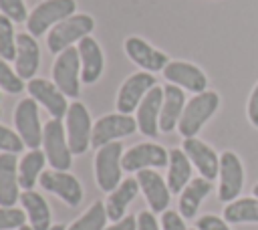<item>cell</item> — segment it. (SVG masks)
Listing matches in <instances>:
<instances>
[{"label": "cell", "instance_id": "35", "mask_svg": "<svg viewBox=\"0 0 258 230\" xmlns=\"http://www.w3.org/2000/svg\"><path fill=\"white\" fill-rule=\"evenodd\" d=\"M0 14L8 16L12 22H26L28 10L24 0H0Z\"/></svg>", "mask_w": 258, "mask_h": 230}, {"label": "cell", "instance_id": "29", "mask_svg": "<svg viewBox=\"0 0 258 230\" xmlns=\"http://www.w3.org/2000/svg\"><path fill=\"white\" fill-rule=\"evenodd\" d=\"M224 220L228 224L258 222V198H240L224 208Z\"/></svg>", "mask_w": 258, "mask_h": 230}, {"label": "cell", "instance_id": "6", "mask_svg": "<svg viewBox=\"0 0 258 230\" xmlns=\"http://www.w3.org/2000/svg\"><path fill=\"white\" fill-rule=\"evenodd\" d=\"M12 121L16 127V133L24 141L28 149H40L42 147V129L44 125L40 123L38 115V103L32 97H24L16 103Z\"/></svg>", "mask_w": 258, "mask_h": 230}, {"label": "cell", "instance_id": "11", "mask_svg": "<svg viewBox=\"0 0 258 230\" xmlns=\"http://www.w3.org/2000/svg\"><path fill=\"white\" fill-rule=\"evenodd\" d=\"M38 184L44 192L54 194L56 198H60L67 206L75 208L81 204L83 200V186L81 182L69 174V171H58V169H44L38 178Z\"/></svg>", "mask_w": 258, "mask_h": 230}, {"label": "cell", "instance_id": "22", "mask_svg": "<svg viewBox=\"0 0 258 230\" xmlns=\"http://www.w3.org/2000/svg\"><path fill=\"white\" fill-rule=\"evenodd\" d=\"M20 190L16 153H0V206H16L20 202Z\"/></svg>", "mask_w": 258, "mask_h": 230}, {"label": "cell", "instance_id": "12", "mask_svg": "<svg viewBox=\"0 0 258 230\" xmlns=\"http://www.w3.org/2000/svg\"><path fill=\"white\" fill-rule=\"evenodd\" d=\"M26 91L28 95L38 103L42 105L50 119H64L67 117V111H69V97L48 79H30L26 83Z\"/></svg>", "mask_w": 258, "mask_h": 230}, {"label": "cell", "instance_id": "41", "mask_svg": "<svg viewBox=\"0 0 258 230\" xmlns=\"http://www.w3.org/2000/svg\"><path fill=\"white\" fill-rule=\"evenodd\" d=\"M50 230H64V226H62V224H52Z\"/></svg>", "mask_w": 258, "mask_h": 230}, {"label": "cell", "instance_id": "33", "mask_svg": "<svg viewBox=\"0 0 258 230\" xmlns=\"http://www.w3.org/2000/svg\"><path fill=\"white\" fill-rule=\"evenodd\" d=\"M28 220L22 208H4L0 206V230H18Z\"/></svg>", "mask_w": 258, "mask_h": 230}, {"label": "cell", "instance_id": "16", "mask_svg": "<svg viewBox=\"0 0 258 230\" xmlns=\"http://www.w3.org/2000/svg\"><path fill=\"white\" fill-rule=\"evenodd\" d=\"M123 48H125V54L129 56V61L135 63L141 71H147V73L163 71L165 65L169 63V59H167L165 52L157 50L155 46H151L141 36H129V38H125Z\"/></svg>", "mask_w": 258, "mask_h": 230}, {"label": "cell", "instance_id": "18", "mask_svg": "<svg viewBox=\"0 0 258 230\" xmlns=\"http://www.w3.org/2000/svg\"><path fill=\"white\" fill-rule=\"evenodd\" d=\"M181 149L185 151V155L189 157L191 165L200 171L202 178H206L210 182L218 178V174H220V157L208 143H204L198 137H185Z\"/></svg>", "mask_w": 258, "mask_h": 230}, {"label": "cell", "instance_id": "36", "mask_svg": "<svg viewBox=\"0 0 258 230\" xmlns=\"http://www.w3.org/2000/svg\"><path fill=\"white\" fill-rule=\"evenodd\" d=\"M161 230H187L185 218L175 210H165L161 214Z\"/></svg>", "mask_w": 258, "mask_h": 230}, {"label": "cell", "instance_id": "5", "mask_svg": "<svg viewBox=\"0 0 258 230\" xmlns=\"http://www.w3.org/2000/svg\"><path fill=\"white\" fill-rule=\"evenodd\" d=\"M64 131L67 129L62 119H48L42 129V151L46 155L48 165L58 171H69L73 163V151L69 147Z\"/></svg>", "mask_w": 258, "mask_h": 230}, {"label": "cell", "instance_id": "32", "mask_svg": "<svg viewBox=\"0 0 258 230\" xmlns=\"http://www.w3.org/2000/svg\"><path fill=\"white\" fill-rule=\"evenodd\" d=\"M24 89H26L24 79H20L18 73L10 67V63L0 56V91H4L8 95H18Z\"/></svg>", "mask_w": 258, "mask_h": 230}, {"label": "cell", "instance_id": "27", "mask_svg": "<svg viewBox=\"0 0 258 230\" xmlns=\"http://www.w3.org/2000/svg\"><path fill=\"white\" fill-rule=\"evenodd\" d=\"M212 192V182L206 178H191V182L181 190L179 194V202H177V212L185 218L191 220L198 214V208L202 204V200Z\"/></svg>", "mask_w": 258, "mask_h": 230}, {"label": "cell", "instance_id": "26", "mask_svg": "<svg viewBox=\"0 0 258 230\" xmlns=\"http://www.w3.org/2000/svg\"><path fill=\"white\" fill-rule=\"evenodd\" d=\"M167 188L171 194H181V190L191 182V161L183 149H169V163H167Z\"/></svg>", "mask_w": 258, "mask_h": 230}, {"label": "cell", "instance_id": "46", "mask_svg": "<svg viewBox=\"0 0 258 230\" xmlns=\"http://www.w3.org/2000/svg\"><path fill=\"white\" fill-rule=\"evenodd\" d=\"M0 97H2V95H0Z\"/></svg>", "mask_w": 258, "mask_h": 230}, {"label": "cell", "instance_id": "24", "mask_svg": "<svg viewBox=\"0 0 258 230\" xmlns=\"http://www.w3.org/2000/svg\"><path fill=\"white\" fill-rule=\"evenodd\" d=\"M137 192H141L139 188V182L137 178H125L111 194H107V200H105V208H107V216L109 220L117 222L121 218H125V212H127V206L135 200Z\"/></svg>", "mask_w": 258, "mask_h": 230}, {"label": "cell", "instance_id": "13", "mask_svg": "<svg viewBox=\"0 0 258 230\" xmlns=\"http://www.w3.org/2000/svg\"><path fill=\"white\" fill-rule=\"evenodd\" d=\"M169 163V151L159 143H137L123 153L121 165L125 171H141L153 167H165Z\"/></svg>", "mask_w": 258, "mask_h": 230}, {"label": "cell", "instance_id": "2", "mask_svg": "<svg viewBox=\"0 0 258 230\" xmlns=\"http://www.w3.org/2000/svg\"><path fill=\"white\" fill-rule=\"evenodd\" d=\"M220 107V95L216 91H204L194 95L181 113V119L177 123V131L181 133V137H196L198 131L206 125V121L218 111Z\"/></svg>", "mask_w": 258, "mask_h": 230}, {"label": "cell", "instance_id": "21", "mask_svg": "<svg viewBox=\"0 0 258 230\" xmlns=\"http://www.w3.org/2000/svg\"><path fill=\"white\" fill-rule=\"evenodd\" d=\"M79 59H81V81L85 85H93L101 79L105 69V56L101 50V44L93 36H85L77 42Z\"/></svg>", "mask_w": 258, "mask_h": 230}, {"label": "cell", "instance_id": "4", "mask_svg": "<svg viewBox=\"0 0 258 230\" xmlns=\"http://www.w3.org/2000/svg\"><path fill=\"white\" fill-rule=\"evenodd\" d=\"M121 159H123V143L119 141H111L103 147L97 149L95 153V182L97 186L111 194L123 180H121V171H123V165H121Z\"/></svg>", "mask_w": 258, "mask_h": 230}, {"label": "cell", "instance_id": "17", "mask_svg": "<svg viewBox=\"0 0 258 230\" xmlns=\"http://www.w3.org/2000/svg\"><path fill=\"white\" fill-rule=\"evenodd\" d=\"M163 105V87L155 85L139 103L135 111L137 119V131L145 137H157L159 135V115Z\"/></svg>", "mask_w": 258, "mask_h": 230}, {"label": "cell", "instance_id": "7", "mask_svg": "<svg viewBox=\"0 0 258 230\" xmlns=\"http://www.w3.org/2000/svg\"><path fill=\"white\" fill-rule=\"evenodd\" d=\"M64 129H67V141L73 155H83L91 147L93 121H91L89 109L77 99L69 105V111L64 117Z\"/></svg>", "mask_w": 258, "mask_h": 230}, {"label": "cell", "instance_id": "37", "mask_svg": "<svg viewBox=\"0 0 258 230\" xmlns=\"http://www.w3.org/2000/svg\"><path fill=\"white\" fill-rule=\"evenodd\" d=\"M196 228L198 230H230L228 222L224 218H218L214 214H206L202 218L196 220Z\"/></svg>", "mask_w": 258, "mask_h": 230}, {"label": "cell", "instance_id": "28", "mask_svg": "<svg viewBox=\"0 0 258 230\" xmlns=\"http://www.w3.org/2000/svg\"><path fill=\"white\" fill-rule=\"evenodd\" d=\"M46 155L42 149H28L18 159V182L22 190H34L40 174L44 171Z\"/></svg>", "mask_w": 258, "mask_h": 230}, {"label": "cell", "instance_id": "30", "mask_svg": "<svg viewBox=\"0 0 258 230\" xmlns=\"http://www.w3.org/2000/svg\"><path fill=\"white\" fill-rule=\"evenodd\" d=\"M107 220L109 216H107L105 202H93L87 208V212L81 218H77L67 230H105Z\"/></svg>", "mask_w": 258, "mask_h": 230}, {"label": "cell", "instance_id": "8", "mask_svg": "<svg viewBox=\"0 0 258 230\" xmlns=\"http://www.w3.org/2000/svg\"><path fill=\"white\" fill-rule=\"evenodd\" d=\"M52 83L71 99L81 95V59L77 46H69L56 54L52 65Z\"/></svg>", "mask_w": 258, "mask_h": 230}, {"label": "cell", "instance_id": "25", "mask_svg": "<svg viewBox=\"0 0 258 230\" xmlns=\"http://www.w3.org/2000/svg\"><path fill=\"white\" fill-rule=\"evenodd\" d=\"M20 204H22V210L26 212V216H28V224L34 230H50L52 214H50V206H48V202L44 200L42 194H38L34 190H22Z\"/></svg>", "mask_w": 258, "mask_h": 230}, {"label": "cell", "instance_id": "14", "mask_svg": "<svg viewBox=\"0 0 258 230\" xmlns=\"http://www.w3.org/2000/svg\"><path fill=\"white\" fill-rule=\"evenodd\" d=\"M220 186H218V198L220 202H234L238 194L242 192L244 184V167L240 157L234 151H224L220 155Z\"/></svg>", "mask_w": 258, "mask_h": 230}, {"label": "cell", "instance_id": "9", "mask_svg": "<svg viewBox=\"0 0 258 230\" xmlns=\"http://www.w3.org/2000/svg\"><path fill=\"white\" fill-rule=\"evenodd\" d=\"M137 131V119L133 115L125 113H109L99 117L93 123V137H91V147L99 149L111 141H119L127 135H133Z\"/></svg>", "mask_w": 258, "mask_h": 230}, {"label": "cell", "instance_id": "10", "mask_svg": "<svg viewBox=\"0 0 258 230\" xmlns=\"http://www.w3.org/2000/svg\"><path fill=\"white\" fill-rule=\"evenodd\" d=\"M155 77L147 71H137L133 75H129L123 85L117 91V101H115V109L119 113L131 115L133 111H137L139 103L143 101V97L155 87Z\"/></svg>", "mask_w": 258, "mask_h": 230}, {"label": "cell", "instance_id": "1", "mask_svg": "<svg viewBox=\"0 0 258 230\" xmlns=\"http://www.w3.org/2000/svg\"><path fill=\"white\" fill-rule=\"evenodd\" d=\"M73 14H77V0H42L28 12L26 30L34 38L44 36Z\"/></svg>", "mask_w": 258, "mask_h": 230}, {"label": "cell", "instance_id": "23", "mask_svg": "<svg viewBox=\"0 0 258 230\" xmlns=\"http://www.w3.org/2000/svg\"><path fill=\"white\" fill-rule=\"evenodd\" d=\"M185 107V93L177 85L167 83L163 87V105H161V115H159V131L169 133L177 127L181 113Z\"/></svg>", "mask_w": 258, "mask_h": 230}, {"label": "cell", "instance_id": "20", "mask_svg": "<svg viewBox=\"0 0 258 230\" xmlns=\"http://www.w3.org/2000/svg\"><path fill=\"white\" fill-rule=\"evenodd\" d=\"M40 67V46L36 38L28 32H20L16 36V59H14V71L20 79L30 81L36 77Z\"/></svg>", "mask_w": 258, "mask_h": 230}, {"label": "cell", "instance_id": "43", "mask_svg": "<svg viewBox=\"0 0 258 230\" xmlns=\"http://www.w3.org/2000/svg\"><path fill=\"white\" fill-rule=\"evenodd\" d=\"M252 192H254V198H258V184L254 186V190H252Z\"/></svg>", "mask_w": 258, "mask_h": 230}, {"label": "cell", "instance_id": "42", "mask_svg": "<svg viewBox=\"0 0 258 230\" xmlns=\"http://www.w3.org/2000/svg\"><path fill=\"white\" fill-rule=\"evenodd\" d=\"M18 230H34V228H32V226H30V224H24V226H20V228H18Z\"/></svg>", "mask_w": 258, "mask_h": 230}, {"label": "cell", "instance_id": "3", "mask_svg": "<svg viewBox=\"0 0 258 230\" xmlns=\"http://www.w3.org/2000/svg\"><path fill=\"white\" fill-rule=\"evenodd\" d=\"M95 30V18L91 14H73L67 20L58 22L48 34H46V46L52 54L62 52L64 48L73 46L75 42L83 40L85 36H91Z\"/></svg>", "mask_w": 258, "mask_h": 230}, {"label": "cell", "instance_id": "34", "mask_svg": "<svg viewBox=\"0 0 258 230\" xmlns=\"http://www.w3.org/2000/svg\"><path fill=\"white\" fill-rule=\"evenodd\" d=\"M24 147L26 145L20 139V135L14 129L0 123V153H20Z\"/></svg>", "mask_w": 258, "mask_h": 230}, {"label": "cell", "instance_id": "19", "mask_svg": "<svg viewBox=\"0 0 258 230\" xmlns=\"http://www.w3.org/2000/svg\"><path fill=\"white\" fill-rule=\"evenodd\" d=\"M137 182H139V188L149 204V210L153 214H163L169 206V188H167V182L155 171V169H141L137 171Z\"/></svg>", "mask_w": 258, "mask_h": 230}, {"label": "cell", "instance_id": "38", "mask_svg": "<svg viewBox=\"0 0 258 230\" xmlns=\"http://www.w3.org/2000/svg\"><path fill=\"white\" fill-rule=\"evenodd\" d=\"M137 230H161L159 222L151 210H143L137 214Z\"/></svg>", "mask_w": 258, "mask_h": 230}, {"label": "cell", "instance_id": "39", "mask_svg": "<svg viewBox=\"0 0 258 230\" xmlns=\"http://www.w3.org/2000/svg\"><path fill=\"white\" fill-rule=\"evenodd\" d=\"M248 119L254 127H258V83L254 85L250 99H248Z\"/></svg>", "mask_w": 258, "mask_h": 230}, {"label": "cell", "instance_id": "15", "mask_svg": "<svg viewBox=\"0 0 258 230\" xmlns=\"http://www.w3.org/2000/svg\"><path fill=\"white\" fill-rule=\"evenodd\" d=\"M161 73L167 79V83L177 85L183 91H189V93H196V95L208 91L206 89L208 87L206 73L200 67L191 65V63H185V61H169Z\"/></svg>", "mask_w": 258, "mask_h": 230}, {"label": "cell", "instance_id": "40", "mask_svg": "<svg viewBox=\"0 0 258 230\" xmlns=\"http://www.w3.org/2000/svg\"><path fill=\"white\" fill-rule=\"evenodd\" d=\"M105 230H137V216H125L117 222H113L111 226H107Z\"/></svg>", "mask_w": 258, "mask_h": 230}, {"label": "cell", "instance_id": "44", "mask_svg": "<svg viewBox=\"0 0 258 230\" xmlns=\"http://www.w3.org/2000/svg\"><path fill=\"white\" fill-rule=\"evenodd\" d=\"M0 117H2V109H0Z\"/></svg>", "mask_w": 258, "mask_h": 230}, {"label": "cell", "instance_id": "45", "mask_svg": "<svg viewBox=\"0 0 258 230\" xmlns=\"http://www.w3.org/2000/svg\"><path fill=\"white\" fill-rule=\"evenodd\" d=\"M191 230H198V228H191Z\"/></svg>", "mask_w": 258, "mask_h": 230}, {"label": "cell", "instance_id": "31", "mask_svg": "<svg viewBox=\"0 0 258 230\" xmlns=\"http://www.w3.org/2000/svg\"><path fill=\"white\" fill-rule=\"evenodd\" d=\"M16 32H14V22L0 14V56L6 59L8 63L16 59Z\"/></svg>", "mask_w": 258, "mask_h": 230}]
</instances>
